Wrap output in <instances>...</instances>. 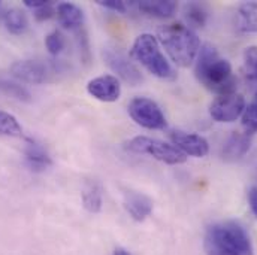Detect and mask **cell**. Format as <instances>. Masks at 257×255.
<instances>
[{"label":"cell","mask_w":257,"mask_h":255,"mask_svg":"<svg viewBox=\"0 0 257 255\" xmlns=\"http://www.w3.org/2000/svg\"><path fill=\"white\" fill-rule=\"evenodd\" d=\"M254 100L257 102V91H256V94H254Z\"/></svg>","instance_id":"33"},{"label":"cell","mask_w":257,"mask_h":255,"mask_svg":"<svg viewBox=\"0 0 257 255\" xmlns=\"http://www.w3.org/2000/svg\"><path fill=\"white\" fill-rule=\"evenodd\" d=\"M242 128L247 136H251L257 131V102L253 100L248 106H245L242 115Z\"/></svg>","instance_id":"22"},{"label":"cell","mask_w":257,"mask_h":255,"mask_svg":"<svg viewBox=\"0 0 257 255\" xmlns=\"http://www.w3.org/2000/svg\"><path fill=\"white\" fill-rule=\"evenodd\" d=\"M184 17L189 26L192 27H203L208 20V11L200 3H189L184 9Z\"/></svg>","instance_id":"20"},{"label":"cell","mask_w":257,"mask_h":255,"mask_svg":"<svg viewBox=\"0 0 257 255\" xmlns=\"http://www.w3.org/2000/svg\"><path fill=\"white\" fill-rule=\"evenodd\" d=\"M206 255H253L248 233L236 222H220L208 228L205 236Z\"/></svg>","instance_id":"2"},{"label":"cell","mask_w":257,"mask_h":255,"mask_svg":"<svg viewBox=\"0 0 257 255\" xmlns=\"http://www.w3.org/2000/svg\"><path fill=\"white\" fill-rule=\"evenodd\" d=\"M123 204L130 218L136 222L145 221L153 212V200L142 192L126 191Z\"/></svg>","instance_id":"12"},{"label":"cell","mask_w":257,"mask_h":255,"mask_svg":"<svg viewBox=\"0 0 257 255\" xmlns=\"http://www.w3.org/2000/svg\"><path fill=\"white\" fill-rule=\"evenodd\" d=\"M0 134L11 136V137H21L23 127L20 126L18 120L5 111H0Z\"/></svg>","instance_id":"21"},{"label":"cell","mask_w":257,"mask_h":255,"mask_svg":"<svg viewBox=\"0 0 257 255\" xmlns=\"http://www.w3.org/2000/svg\"><path fill=\"white\" fill-rule=\"evenodd\" d=\"M3 21L9 33L12 35H23L29 27V20L24 11L18 8H12L3 14Z\"/></svg>","instance_id":"19"},{"label":"cell","mask_w":257,"mask_h":255,"mask_svg":"<svg viewBox=\"0 0 257 255\" xmlns=\"http://www.w3.org/2000/svg\"><path fill=\"white\" fill-rule=\"evenodd\" d=\"M236 27L244 33H257V2H245L239 6Z\"/></svg>","instance_id":"17"},{"label":"cell","mask_w":257,"mask_h":255,"mask_svg":"<svg viewBox=\"0 0 257 255\" xmlns=\"http://www.w3.org/2000/svg\"><path fill=\"white\" fill-rule=\"evenodd\" d=\"M250 145H251L250 136H247L245 133L233 131L223 146V151H221L223 160H226V161L241 160L248 152Z\"/></svg>","instance_id":"14"},{"label":"cell","mask_w":257,"mask_h":255,"mask_svg":"<svg viewBox=\"0 0 257 255\" xmlns=\"http://www.w3.org/2000/svg\"><path fill=\"white\" fill-rule=\"evenodd\" d=\"M57 18L59 23L63 26L64 29L69 30H79L84 27V12L79 6L73 3H60L57 5Z\"/></svg>","instance_id":"16"},{"label":"cell","mask_w":257,"mask_h":255,"mask_svg":"<svg viewBox=\"0 0 257 255\" xmlns=\"http://www.w3.org/2000/svg\"><path fill=\"white\" fill-rule=\"evenodd\" d=\"M64 45H66L64 36L59 30L51 32L45 39V47H47V50H48V53L51 56H59L64 50Z\"/></svg>","instance_id":"25"},{"label":"cell","mask_w":257,"mask_h":255,"mask_svg":"<svg viewBox=\"0 0 257 255\" xmlns=\"http://www.w3.org/2000/svg\"><path fill=\"white\" fill-rule=\"evenodd\" d=\"M171 140H172V145H175L181 152H184L186 155H190V157L202 158V157L208 155V152H209L208 140L203 136L196 134V133L174 130L171 133Z\"/></svg>","instance_id":"10"},{"label":"cell","mask_w":257,"mask_h":255,"mask_svg":"<svg viewBox=\"0 0 257 255\" xmlns=\"http://www.w3.org/2000/svg\"><path fill=\"white\" fill-rule=\"evenodd\" d=\"M248 203H250L251 212L257 216V185H254V187L248 191Z\"/></svg>","instance_id":"29"},{"label":"cell","mask_w":257,"mask_h":255,"mask_svg":"<svg viewBox=\"0 0 257 255\" xmlns=\"http://www.w3.org/2000/svg\"><path fill=\"white\" fill-rule=\"evenodd\" d=\"M54 14H57V9L54 8V3L50 2L48 5H45V6L35 11V18L38 21H45V20H50Z\"/></svg>","instance_id":"27"},{"label":"cell","mask_w":257,"mask_h":255,"mask_svg":"<svg viewBox=\"0 0 257 255\" xmlns=\"http://www.w3.org/2000/svg\"><path fill=\"white\" fill-rule=\"evenodd\" d=\"M76 38H78V45H79V51H81V56L84 57V62L88 63L90 60V45H88V38H87V33L82 29L76 30Z\"/></svg>","instance_id":"26"},{"label":"cell","mask_w":257,"mask_h":255,"mask_svg":"<svg viewBox=\"0 0 257 255\" xmlns=\"http://www.w3.org/2000/svg\"><path fill=\"white\" fill-rule=\"evenodd\" d=\"M194 73L205 88L218 96L235 93L236 78L233 76L232 66L226 59H221L211 45H203L199 50Z\"/></svg>","instance_id":"1"},{"label":"cell","mask_w":257,"mask_h":255,"mask_svg":"<svg viewBox=\"0 0 257 255\" xmlns=\"http://www.w3.org/2000/svg\"><path fill=\"white\" fill-rule=\"evenodd\" d=\"M130 57L136 60L141 66H144L151 75L160 79H172L175 78V70L171 63L163 56L157 38L153 35L144 33L136 38L132 45Z\"/></svg>","instance_id":"4"},{"label":"cell","mask_w":257,"mask_h":255,"mask_svg":"<svg viewBox=\"0 0 257 255\" xmlns=\"http://www.w3.org/2000/svg\"><path fill=\"white\" fill-rule=\"evenodd\" d=\"M0 90L5 94L14 97L17 100H21V102H30V97H32L27 88H24L23 85H20L17 82H11V81H0Z\"/></svg>","instance_id":"23"},{"label":"cell","mask_w":257,"mask_h":255,"mask_svg":"<svg viewBox=\"0 0 257 255\" xmlns=\"http://www.w3.org/2000/svg\"><path fill=\"white\" fill-rule=\"evenodd\" d=\"M24 158H26L27 166L33 172H44V170H47L53 164V160H51L50 154L36 140H29L26 143Z\"/></svg>","instance_id":"13"},{"label":"cell","mask_w":257,"mask_h":255,"mask_svg":"<svg viewBox=\"0 0 257 255\" xmlns=\"http://www.w3.org/2000/svg\"><path fill=\"white\" fill-rule=\"evenodd\" d=\"M128 115L138 126L148 130H163L166 127V118L160 106L148 97H135L128 103Z\"/></svg>","instance_id":"6"},{"label":"cell","mask_w":257,"mask_h":255,"mask_svg":"<svg viewBox=\"0 0 257 255\" xmlns=\"http://www.w3.org/2000/svg\"><path fill=\"white\" fill-rule=\"evenodd\" d=\"M87 91L91 97L100 102H117L121 96L120 79L114 75H102L97 76L87 84Z\"/></svg>","instance_id":"9"},{"label":"cell","mask_w":257,"mask_h":255,"mask_svg":"<svg viewBox=\"0 0 257 255\" xmlns=\"http://www.w3.org/2000/svg\"><path fill=\"white\" fill-rule=\"evenodd\" d=\"M11 73L14 78L27 84H44L48 81L50 70L48 66L39 60H21L11 66Z\"/></svg>","instance_id":"11"},{"label":"cell","mask_w":257,"mask_h":255,"mask_svg":"<svg viewBox=\"0 0 257 255\" xmlns=\"http://www.w3.org/2000/svg\"><path fill=\"white\" fill-rule=\"evenodd\" d=\"M127 149L135 154L151 155L153 158H156L165 164H171V166L183 164L187 161V155L184 152H181L175 145L166 143L159 139H151L147 136H138V137H133L132 140H128Z\"/></svg>","instance_id":"5"},{"label":"cell","mask_w":257,"mask_h":255,"mask_svg":"<svg viewBox=\"0 0 257 255\" xmlns=\"http://www.w3.org/2000/svg\"><path fill=\"white\" fill-rule=\"evenodd\" d=\"M245 99L239 93H229L217 96L211 106H209V115L217 123H233L236 121L244 109H245Z\"/></svg>","instance_id":"7"},{"label":"cell","mask_w":257,"mask_h":255,"mask_svg":"<svg viewBox=\"0 0 257 255\" xmlns=\"http://www.w3.org/2000/svg\"><path fill=\"white\" fill-rule=\"evenodd\" d=\"M103 59H105V63L109 66V69L114 73H117V76L120 79L130 84L132 87H136L144 81V76H142L141 70L136 67V64L130 59H127V56L124 53H121L120 50L106 48L103 51Z\"/></svg>","instance_id":"8"},{"label":"cell","mask_w":257,"mask_h":255,"mask_svg":"<svg viewBox=\"0 0 257 255\" xmlns=\"http://www.w3.org/2000/svg\"><path fill=\"white\" fill-rule=\"evenodd\" d=\"M97 5L106 9L115 11V12H120V14H124L127 11V6L123 0H97Z\"/></svg>","instance_id":"28"},{"label":"cell","mask_w":257,"mask_h":255,"mask_svg":"<svg viewBox=\"0 0 257 255\" xmlns=\"http://www.w3.org/2000/svg\"><path fill=\"white\" fill-rule=\"evenodd\" d=\"M138 9L147 17L171 18L178 9V3L174 0H142L138 2Z\"/></svg>","instance_id":"15"},{"label":"cell","mask_w":257,"mask_h":255,"mask_svg":"<svg viewBox=\"0 0 257 255\" xmlns=\"http://www.w3.org/2000/svg\"><path fill=\"white\" fill-rule=\"evenodd\" d=\"M48 3H50V2H47V0H24V5H26L27 8H32L33 11L42 8V6H45V5H48Z\"/></svg>","instance_id":"30"},{"label":"cell","mask_w":257,"mask_h":255,"mask_svg":"<svg viewBox=\"0 0 257 255\" xmlns=\"http://www.w3.org/2000/svg\"><path fill=\"white\" fill-rule=\"evenodd\" d=\"M244 69L247 78L257 81V47H248L244 51Z\"/></svg>","instance_id":"24"},{"label":"cell","mask_w":257,"mask_h":255,"mask_svg":"<svg viewBox=\"0 0 257 255\" xmlns=\"http://www.w3.org/2000/svg\"><path fill=\"white\" fill-rule=\"evenodd\" d=\"M159 39L172 62L181 67H189L197 59L200 41L189 26L171 23L159 29Z\"/></svg>","instance_id":"3"},{"label":"cell","mask_w":257,"mask_h":255,"mask_svg":"<svg viewBox=\"0 0 257 255\" xmlns=\"http://www.w3.org/2000/svg\"><path fill=\"white\" fill-rule=\"evenodd\" d=\"M81 195L85 210H88L90 213H99L102 210L103 195H102V187L97 181H90L84 187Z\"/></svg>","instance_id":"18"},{"label":"cell","mask_w":257,"mask_h":255,"mask_svg":"<svg viewBox=\"0 0 257 255\" xmlns=\"http://www.w3.org/2000/svg\"><path fill=\"white\" fill-rule=\"evenodd\" d=\"M2 12H3V3H2V2H0V15H3V14H2Z\"/></svg>","instance_id":"32"},{"label":"cell","mask_w":257,"mask_h":255,"mask_svg":"<svg viewBox=\"0 0 257 255\" xmlns=\"http://www.w3.org/2000/svg\"><path fill=\"white\" fill-rule=\"evenodd\" d=\"M112 255H130V252H128V251H126V249H123V248H117V249L114 251V254Z\"/></svg>","instance_id":"31"}]
</instances>
